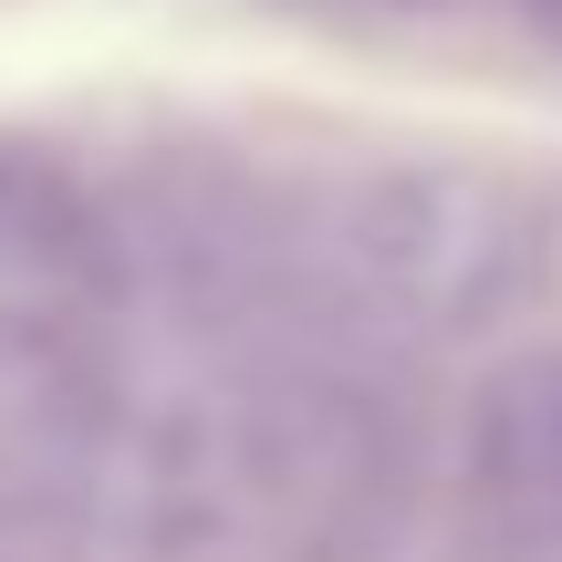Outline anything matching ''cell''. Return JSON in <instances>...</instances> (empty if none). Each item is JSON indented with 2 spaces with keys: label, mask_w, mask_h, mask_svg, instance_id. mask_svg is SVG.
<instances>
[{
  "label": "cell",
  "mask_w": 562,
  "mask_h": 562,
  "mask_svg": "<svg viewBox=\"0 0 562 562\" xmlns=\"http://www.w3.org/2000/svg\"><path fill=\"white\" fill-rule=\"evenodd\" d=\"M531 21H542V42H562V0H531Z\"/></svg>",
  "instance_id": "cell-5"
},
{
  "label": "cell",
  "mask_w": 562,
  "mask_h": 562,
  "mask_svg": "<svg viewBox=\"0 0 562 562\" xmlns=\"http://www.w3.org/2000/svg\"><path fill=\"white\" fill-rule=\"evenodd\" d=\"M220 501L281 562H375L417 510V406L385 344L323 323L261 344L220 427Z\"/></svg>",
  "instance_id": "cell-2"
},
{
  "label": "cell",
  "mask_w": 562,
  "mask_h": 562,
  "mask_svg": "<svg viewBox=\"0 0 562 562\" xmlns=\"http://www.w3.org/2000/svg\"><path fill=\"white\" fill-rule=\"evenodd\" d=\"M136 292L125 209L63 146L0 136V323L11 334H115Z\"/></svg>",
  "instance_id": "cell-3"
},
{
  "label": "cell",
  "mask_w": 562,
  "mask_h": 562,
  "mask_svg": "<svg viewBox=\"0 0 562 562\" xmlns=\"http://www.w3.org/2000/svg\"><path fill=\"white\" fill-rule=\"evenodd\" d=\"M459 562H562V344L480 375L459 417Z\"/></svg>",
  "instance_id": "cell-4"
},
{
  "label": "cell",
  "mask_w": 562,
  "mask_h": 562,
  "mask_svg": "<svg viewBox=\"0 0 562 562\" xmlns=\"http://www.w3.org/2000/svg\"><path fill=\"white\" fill-rule=\"evenodd\" d=\"M302 281V323L355 344H427L510 323L562 271V209L501 167H344L281 220Z\"/></svg>",
  "instance_id": "cell-1"
}]
</instances>
